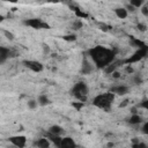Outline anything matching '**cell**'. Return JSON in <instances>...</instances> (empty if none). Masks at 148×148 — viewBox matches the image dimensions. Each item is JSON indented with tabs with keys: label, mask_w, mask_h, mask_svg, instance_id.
<instances>
[{
	"label": "cell",
	"mask_w": 148,
	"mask_h": 148,
	"mask_svg": "<svg viewBox=\"0 0 148 148\" xmlns=\"http://www.w3.org/2000/svg\"><path fill=\"white\" fill-rule=\"evenodd\" d=\"M118 64H119V62H114V61L111 62L110 65H108V66L104 68V72H105L106 74H112L114 71H117V67L119 66Z\"/></svg>",
	"instance_id": "cell-17"
},
{
	"label": "cell",
	"mask_w": 148,
	"mask_h": 148,
	"mask_svg": "<svg viewBox=\"0 0 148 148\" xmlns=\"http://www.w3.org/2000/svg\"><path fill=\"white\" fill-rule=\"evenodd\" d=\"M113 99H114V95L111 94L110 91H108V92L98 94L97 96H95L94 99H92V104L96 108H98V109H102V110L108 111L111 108Z\"/></svg>",
	"instance_id": "cell-2"
},
{
	"label": "cell",
	"mask_w": 148,
	"mask_h": 148,
	"mask_svg": "<svg viewBox=\"0 0 148 148\" xmlns=\"http://www.w3.org/2000/svg\"><path fill=\"white\" fill-rule=\"evenodd\" d=\"M34 145H35L37 148H50L51 142L44 136V138H39V139H37V140L35 141Z\"/></svg>",
	"instance_id": "cell-14"
},
{
	"label": "cell",
	"mask_w": 148,
	"mask_h": 148,
	"mask_svg": "<svg viewBox=\"0 0 148 148\" xmlns=\"http://www.w3.org/2000/svg\"><path fill=\"white\" fill-rule=\"evenodd\" d=\"M3 32H5V36H6L8 39H10V40H13V39H14V35H13L12 32H8L7 30H5Z\"/></svg>",
	"instance_id": "cell-27"
},
{
	"label": "cell",
	"mask_w": 148,
	"mask_h": 148,
	"mask_svg": "<svg viewBox=\"0 0 148 148\" xmlns=\"http://www.w3.org/2000/svg\"><path fill=\"white\" fill-rule=\"evenodd\" d=\"M36 101H37V104L40 105V106H45V105H47V104L50 103V99H49V97H47L45 94L39 95Z\"/></svg>",
	"instance_id": "cell-16"
},
{
	"label": "cell",
	"mask_w": 148,
	"mask_h": 148,
	"mask_svg": "<svg viewBox=\"0 0 148 148\" xmlns=\"http://www.w3.org/2000/svg\"><path fill=\"white\" fill-rule=\"evenodd\" d=\"M128 3H130L132 7H134L135 9H140L141 6L145 3V1H143V0H131Z\"/></svg>",
	"instance_id": "cell-19"
},
{
	"label": "cell",
	"mask_w": 148,
	"mask_h": 148,
	"mask_svg": "<svg viewBox=\"0 0 148 148\" xmlns=\"http://www.w3.org/2000/svg\"><path fill=\"white\" fill-rule=\"evenodd\" d=\"M111 75H112V77H114V79H119V77H120V73H119V72H117V71H114Z\"/></svg>",
	"instance_id": "cell-29"
},
{
	"label": "cell",
	"mask_w": 148,
	"mask_h": 148,
	"mask_svg": "<svg viewBox=\"0 0 148 148\" xmlns=\"http://www.w3.org/2000/svg\"><path fill=\"white\" fill-rule=\"evenodd\" d=\"M8 140L16 148H24L27 145V138L24 135H14V136H10Z\"/></svg>",
	"instance_id": "cell-7"
},
{
	"label": "cell",
	"mask_w": 148,
	"mask_h": 148,
	"mask_svg": "<svg viewBox=\"0 0 148 148\" xmlns=\"http://www.w3.org/2000/svg\"><path fill=\"white\" fill-rule=\"evenodd\" d=\"M141 125H142V127H141V132H142L143 134H148V121L145 120Z\"/></svg>",
	"instance_id": "cell-23"
},
{
	"label": "cell",
	"mask_w": 148,
	"mask_h": 148,
	"mask_svg": "<svg viewBox=\"0 0 148 148\" xmlns=\"http://www.w3.org/2000/svg\"><path fill=\"white\" fill-rule=\"evenodd\" d=\"M114 14L118 18H121V20H124L128 16V12L125 9V7H117L114 9Z\"/></svg>",
	"instance_id": "cell-15"
},
{
	"label": "cell",
	"mask_w": 148,
	"mask_h": 148,
	"mask_svg": "<svg viewBox=\"0 0 148 148\" xmlns=\"http://www.w3.org/2000/svg\"><path fill=\"white\" fill-rule=\"evenodd\" d=\"M125 71H126L127 73H130V74H132V73L134 72V69H133V67H132L131 65H126V68H125Z\"/></svg>",
	"instance_id": "cell-28"
},
{
	"label": "cell",
	"mask_w": 148,
	"mask_h": 148,
	"mask_svg": "<svg viewBox=\"0 0 148 148\" xmlns=\"http://www.w3.org/2000/svg\"><path fill=\"white\" fill-rule=\"evenodd\" d=\"M138 28H139L141 31H146V25L142 24V23H139V24H138Z\"/></svg>",
	"instance_id": "cell-31"
},
{
	"label": "cell",
	"mask_w": 148,
	"mask_h": 148,
	"mask_svg": "<svg viewBox=\"0 0 148 148\" xmlns=\"http://www.w3.org/2000/svg\"><path fill=\"white\" fill-rule=\"evenodd\" d=\"M57 148H76V143L72 138L65 136V138H61V141Z\"/></svg>",
	"instance_id": "cell-9"
},
{
	"label": "cell",
	"mask_w": 148,
	"mask_h": 148,
	"mask_svg": "<svg viewBox=\"0 0 148 148\" xmlns=\"http://www.w3.org/2000/svg\"><path fill=\"white\" fill-rule=\"evenodd\" d=\"M66 40H75V36L74 35H69V36H66V37H64Z\"/></svg>",
	"instance_id": "cell-30"
},
{
	"label": "cell",
	"mask_w": 148,
	"mask_h": 148,
	"mask_svg": "<svg viewBox=\"0 0 148 148\" xmlns=\"http://www.w3.org/2000/svg\"><path fill=\"white\" fill-rule=\"evenodd\" d=\"M128 91H130V87L128 86H125V84H117V86H113L110 89V92L111 94L119 95V96H124V95L128 94Z\"/></svg>",
	"instance_id": "cell-8"
},
{
	"label": "cell",
	"mask_w": 148,
	"mask_h": 148,
	"mask_svg": "<svg viewBox=\"0 0 148 148\" xmlns=\"http://www.w3.org/2000/svg\"><path fill=\"white\" fill-rule=\"evenodd\" d=\"M24 25H28L32 29H49V24L46 22H44L42 18L38 17H32V18H25L23 21Z\"/></svg>",
	"instance_id": "cell-5"
},
{
	"label": "cell",
	"mask_w": 148,
	"mask_h": 148,
	"mask_svg": "<svg viewBox=\"0 0 148 148\" xmlns=\"http://www.w3.org/2000/svg\"><path fill=\"white\" fill-rule=\"evenodd\" d=\"M143 121H145V120H143V117H142L141 114H139V113H132L131 117L127 119V123H128L130 125H132V126L141 125Z\"/></svg>",
	"instance_id": "cell-10"
},
{
	"label": "cell",
	"mask_w": 148,
	"mask_h": 148,
	"mask_svg": "<svg viewBox=\"0 0 148 148\" xmlns=\"http://www.w3.org/2000/svg\"><path fill=\"white\" fill-rule=\"evenodd\" d=\"M133 81H134V83H135V84H140V83H142V81H143V79H142V76H141V75H139V74H136V75L134 76V79H133Z\"/></svg>",
	"instance_id": "cell-24"
},
{
	"label": "cell",
	"mask_w": 148,
	"mask_h": 148,
	"mask_svg": "<svg viewBox=\"0 0 148 148\" xmlns=\"http://www.w3.org/2000/svg\"><path fill=\"white\" fill-rule=\"evenodd\" d=\"M27 105H28V109H30V110H35V109L38 106L36 99H29L28 103H27Z\"/></svg>",
	"instance_id": "cell-20"
},
{
	"label": "cell",
	"mask_w": 148,
	"mask_h": 148,
	"mask_svg": "<svg viewBox=\"0 0 148 148\" xmlns=\"http://www.w3.org/2000/svg\"><path fill=\"white\" fill-rule=\"evenodd\" d=\"M138 106H139V108H142V109H148V101H147V99H143Z\"/></svg>",
	"instance_id": "cell-26"
},
{
	"label": "cell",
	"mask_w": 148,
	"mask_h": 148,
	"mask_svg": "<svg viewBox=\"0 0 148 148\" xmlns=\"http://www.w3.org/2000/svg\"><path fill=\"white\" fill-rule=\"evenodd\" d=\"M23 65H24V67H27L28 69H30L35 73H39L44 69L43 64L37 60H23Z\"/></svg>",
	"instance_id": "cell-6"
},
{
	"label": "cell",
	"mask_w": 148,
	"mask_h": 148,
	"mask_svg": "<svg viewBox=\"0 0 148 148\" xmlns=\"http://www.w3.org/2000/svg\"><path fill=\"white\" fill-rule=\"evenodd\" d=\"M12 56V50L6 46H0V64H3Z\"/></svg>",
	"instance_id": "cell-11"
},
{
	"label": "cell",
	"mask_w": 148,
	"mask_h": 148,
	"mask_svg": "<svg viewBox=\"0 0 148 148\" xmlns=\"http://www.w3.org/2000/svg\"><path fill=\"white\" fill-rule=\"evenodd\" d=\"M88 92H89V88H88L87 83L83 82V81L76 82V83L72 87V89H71V94H72L79 102H82V103H84V102L87 101Z\"/></svg>",
	"instance_id": "cell-3"
},
{
	"label": "cell",
	"mask_w": 148,
	"mask_h": 148,
	"mask_svg": "<svg viewBox=\"0 0 148 148\" xmlns=\"http://www.w3.org/2000/svg\"><path fill=\"white\" fill-rule=\"evenodd\" d=\"M140 10H141V13H142V15H143V16H146V17L148 16V6H147V3H146V2L141 6Z\"/></svg>",
	"instance_id": "cell-21"
},
{
	"label": "cell",
	"mask_w": 148,
	"mask_h": 148,
	"mask_svg": "<svg viewBox=\"0 0 148 148\" xmlns=\"http://www.w3.org/2000/svg\"><path fill=\"white\" fill-rule=\"evenodd\" d=\"M148 53V46H145V47H140L138 49L131 57H128L127 59L123 60V64H126V65H131V64H134V62H139L141 61Z\"/></svg>",
	"instance_id": "cell-4"
},
{
	"label": "cell",
	"mask_w": 148,
	"mask_h": 148,
	"mask_svg": "<svg viewBox=\"0 0 148 148\" xmlns=\"http://www.w3.org/2000/svg\"><path fill=\"white\" fill-rule=\"evenodd\" d=\"M83 104H84V103H82V102H79V101H77V102H74L72 105H73V106L76 109V110H80V109L83 106Z\"/></svg>",
	"instance_id": "cell-25"
},
{
	"label": "cell",
	"mask_w": 148,
	"mask_h": 148,
	"mask_svg": "<svg viewBox=\"0 0 148 148\" xmlns=\"http://www.w3.org/2000/svg\"><path fill=\"white\" fill-rule=\"evenodd\" d=\"M88 56L91 62H94V65L97 68L104 69L108 65L114 61L117 51L114 49H109L102 45H97L88 50Z\"/></svg>",
	"instance_id": "cell-1"
},
{
	"label": "cell",
	"mask_w": 148,
	"mask_h": 148,
	"mask_svg": "<svg viewBox=\"0 0 148 148\" xmlns=\"http://www.w3.org/2000/svg\"><path fill=\"white\" fill-rule=\"evenodd\" d=\"M47 133H50V134H52V135L61 136V135L64 134V128H62L60 125H52V126L49 127Z\"/></svg>",
	"instance_id": "cell-13"
},
{
	"label": "cell",
	"mask_w": 148,
	"mask_h": 148,
	"mask_svg": "<svg viewBox=\"0 0 148 148\" xmlns=\"http://www.w3.org/2000/svg\"><path fill=\"white\" fill-rule=\"evenodd\" d=\"M3 20H5V16H3L2 14H0V23H1V22H2Z\"/></svg>",
	"instance_id": "cell-32"
},
{
	"label": "cell",
	"mask_w": 148,
	"mask_h": 148,
	"mask_svg": "<svg viewBox=\"0 0 148 148\" xmlns=\"http://www.w3.org/2000/svg\"><path fill=\"white\" fill-rule=\"evenodd\" d=\"M132 148H148V146L146 145V142L140 141L138 138H134L133 143H132Z\"/></svg>",
	"instance_id": "cell-18"
},
{
	"label": "cell",
	"mask_w": 148,
	"mask_h": 148,
	"mask_svg": "<svg viewBox=\"0 0 148 148\" xmlns=\"http://www.w3.org/2000/svg\"><path fill=\"white\" fill-rule=\"evenodd\" d=\"M72 27H73L74 30H79V29L82 28V22H81L80 20H76V21H74V23H73Z\"/></svg>",
	"instance_id": "cell-22"
},
{
	"label": "cell",
	"mask_w": 148,
	"mask_h": 148,
	"mask_svg": "<svg viewBox=\"0 0 148 148\" xmlns=\"http://www.w3.org/2000/svg\"><path fill=\"white\" fill-rule=\"evenodd\" d=\"M92 68H94V65H92L91 60L84 58L83 61H82V73L83 74H89L92 71Z\"/></svg>",
	"instance_id": "cell-12"
}]
</instances>
